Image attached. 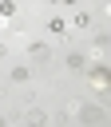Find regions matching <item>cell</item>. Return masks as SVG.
<instances>
[{"label": "cell", "instance_id": "obj_8", "mask_svg": "<svg viewBox=\"0 0 111 127\" xmlns=\"http://www.w3.org/2000/svg\"><path fill=\"white\" fill-rule=\"evenodd\" d=\"M63 4H79V0H63Z\"/></svg>", "mask_w": 111, "mask_h": 127}, {"label": "cell", "instance_id": "obj_9", "mask_svg": "<svg viewBox=\"0 0 111 127\" xmlns=\"http://www.w3.org/2000/svg\"><path fill=\"white\" fill-rule=\"evenodd\" d=\"M0 127H4V115H0Z\"/></svg>", "mask_w": 111, "mask_h": 127}, {"label": "cell", "instance_id": "obj_1", "mask_svg": "<svg viewBox=\"0 0 111 127\" xmlns=\"http://www.w3.org/2000/svg\"><path fill=\"white\" fill-rule=\"evenodd\" d=\"M71 115H79L83 123H99V119H103V111H99V107H71Z\"/></svg>", "mask_w": 111, "mask_h": 127}, {"label": "cell", "instance_id": "obj_3", "mask_svg": "<svg viewBox=\"0 0 111 127\" xmlns=\"http://www.w3.org/2000/svg\"><path fill=\"white\" fill-rule=\"evenodd\" d=\"M28 127H48V115H44L40 107H32V111H28Z\"/></svg>", "mask_w": 111, "mask_h": 127}, {"label": "cell", "instance_id": "obj_5", "mask_svg": "<svg viewBox=\"0 0 111 127\" xmlns=\"http://www.w3.org/2000/svg\"><path fill=\"white\" fill-rule=\"evenodd\" d=\"M48 32H52V36H63L67 24H63V20H48Z\"/></svg>", "mask_w": 111, "mask_h": 127}, {"label": "cell", "instance_id": "obj_4", "mask_svg": "<svg viewBox=\"0 0 111 127\" xmlns=\"http://www.w3.org/2000/svg\"><path fill=\"white\" fill-rule=\"evenodd\" d=\"M67 67H71V71H83V67H87V56H75V52H71V56H67Z\"/></svg>", "mask_w": 111, "mask_h": 127}, {"label": "cell", "instance_id": "obj_6", "mask_svg": "<svg viewBox=\"0 0 111 127\" xmlns=\"http://www.w3.org/2000/svg\"><path fill=\"white\" fill-rule=\"evenodd\" d=\"M0 16L12 20V16H16V4H12V0H0Z\"/></svg>", "mask_w": 111, "mask_h": 127}, {"label": "cell", "instance_id": "obj_7", "mask_svg": "<svg viewBox=\"0 0 111 127\" xmlns=\"http://www.w3.org/2000/svg\"><path fill=\"white\" fill-rule=\"evenodd\" d=\"M28 75H32V71H28V67H12V83H24V79H28Z\"/></svg>", "mask_w": 111, "mask_h": 127}, {"label": "cell", "instance_id": "obj_2", "mask_svg": "<svg viewBox=\"0 0 111 127\" xmlns=\"http://www.w3.org/2000/svg\"><path fill=\"white\" fill-rule=\"evenodd\" d=\"M28 52H32L36 60H44V64H48V56H52V52H48V44H40V40H32V44H28Z\"/></svg>", "mask_w": 111, "mask_h": 127}]
</instances>
